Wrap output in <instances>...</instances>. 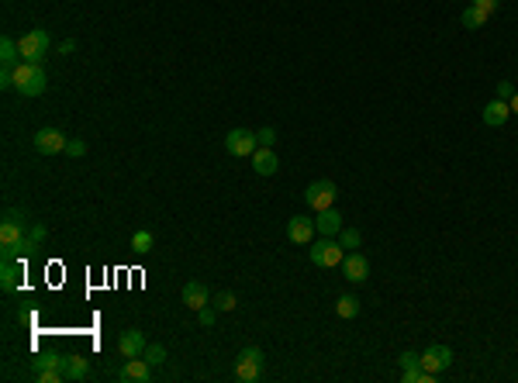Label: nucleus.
Wrapping results in <instances>:
<instances>
[{
	"label": "nucleus",
	"mask_w": 518,
	"mask_h": 383,
	"mask_svg": "<svg viewBox=\"0 0 518 383\" xmlns=\"http://www.w3.org/2000/svg\"><path fill=\"white\" fill-rule=\"evenodd\" d=\"M256 138H259V145H267V149H273V145H277V132H273V128H259V132H256Z\"/></svg>",
	"instance_id": "cd10ccee"
},
{
	"label": "nucleus",
	"mask_w": 518,
	"mask_h": 383,
	"mask_svg": "<svg viewBox=\"0 0 518 383\" xmlns=\"http://www.w3.org/2000/svg\"><path fill=\"white\" fill-rule=\"evenodd\" d=\"M308 256H311V262H315V266H322V269H335V266H342V259H346V249L339 245V238H329V235H322L318 242H311Z\"/></svg>",
	"instance_id": "7ed1b4c3"
},
{
	"label": "nucleus",
	"mask_w": 518,
	"mask_h": 383,
	"mask_svg": "<svg viewBox=\"0 0 518 383\" xmlns=\"http://www.w3.org/2000/svg\"><path fill=\"white\" fill-rule=\"evenodd\" d=\"M508 107H511V114H518V90L511 94V101H508Z\"/></svg>",
	"instance_id": "e433bc0d"
},
{
	"label": "nucleus",
	"mask_w": 518,
	"mask_h": 383,
	"mask_svg": "<svg viewBox=\"0 0 518 383\" xmlns=\"http://www.w3.org/2000/svg\"><path fill=\"white\" fill-rule=\"evenodd\" d=\"M487 18H490V14H484V11H477L473 4H466V8H463V14H459V21H463V28H470V32H477V28H484V25H487Z\"/></svg>",
	"instance_id": "412c9836"
},
{
	"label": "nucleus",
	"mask_w": 518,
	"mask_h": 383,
	"mask_svg": "<svg viewBox=\"0 0 518 383\" xmlns=\"http://www.w3.org/2000/svg\"><path fill=\"white\" fill-rule=\"evenodd\" d=\"M18 49H21V63H45L52 52V35L45 28H32L28 35L18 39Z\"/></svg>",
	"instance_id": "f03ea898"
},
{
	"label": "nucleus",
	"mask_w": 518,
	"mask_h": 383,
	"mask_svg": "<svg viewBox=\"0 0 518 383\" xmlns=\"http://www.w3.org/2000/svg\"><path fill=\"white\" fill-rule=\"evenodd\" d=\"M66 156H73V159L87 156V142H83V138H70V142H66Z\"/></svg>",
	"instance_id": "bb28decb"
},
{
	"label": "nucleus",
	"mask_w": 518,
	"mask_h": 383,
	"mask_svg": "<svg viewBox=\"0 0 518 383\" xmlns=\"http://www.w3.org/2000/svg\"><path fill=\"white\" fill-rule=\"evenodd\" d=\"M418 362H422L425 373L439 376V373H446V369L453 366V349H449V345H428V349L418 355Z\"/></svg>",
	"instance_id": "0eeeda50"
},
{
	"label": "nucleus",
	"mask_w": 518,
	"mask_h": 383,
	"mask_svg": "<svg viewBox=\"0 0 518 383\" xmlns=\"http://www.w3.org/2000/svg\"><path fill=\"white\" fill-rule=\"evenodd\" d=\"M315 228H318V235L335 238L346 225H342V214H339L335 207H325V211H318V214H315Z\"/></svg>",
	"instance_id": "f8f14e48"
},
{
	"label": "nucleus",
	"mask_w": 518,
	"mask_h": 383,
	"mask_svg": "<svg viewBox=\"0 0 518 383\" xmlns=\"http://www.w3.org/2000/svg\"><path fill=\"white\" fill-rule=\"evenodd\" d=\"M214 314H218V307H211V304H207V307H200V311H197V321H200L204 328H211V324H214Z\"/></svg>",
	"instance_id": "c756f323"
},
{
	"label": "nucleus",
	"mask_w": 518,
	"mask_h": 383,
	"mask_svg": "<svg viewBox=\"0 0 518 383\" xmlns=\"http://www.w3.org/2000/svg\"><path fill=\"white\" fill-rule=\"evenodd\" d=\"M118 380H121V383H149V380H152V366H149L142 355H135V359H128V362L121 366Z\"/></svg>",
	"instance_id": "9b49d317"
},
{
	"label": "nucleus",
	"mask_w": 518,
	"mask_h": 383,
	"mask_svg": "<svg viewBox=\"0 0 518 383\" xmlns=\"http://www.w3.org/2000/svg\"><path fill=\"white\" fill-rule=\"evenodd\" d=\"M0 63H4V66H18L21 63V49H18V42L14 39H0Z\"/></svg>",
	"instance_id": "aec40b11"
},
{
	"label": "nucleus",
	"mask_w": 518,
	"mask_h": 383,
	"mask_svg": "<svg viewBox=\"0 0 518 383\" xmlns=\"http://www.w3.org/2000/svg\"><path fill=\"white\" fill-rule=\"evenodd\" d=\"M152 245H156L152 231H145V228H142V231H135V235H132V249H135L138 256H149V252H152Z\"/></svg>",
	"instance_id": "5701e85b"
},
{
	"label": "nucleus",
	"mask_w": 518,
	"mask_h": 383,
	"mask_svg": "<svg viewBox=\"0 0 518 383\" xmlns=\"http://www.w3.org/2000/svg\"><path fill=\"white\" fill-rule=\"evenodd\" d=\"M73 49H76V42H73V39H66V42H63V45H59V52H63V56H70V52H73Z\"/></svg>",
	"instance_id": "c9c22d12"
},
{
	"label": "nucleus",
	"mask_w": 518,
	"mask_h": 383,
	"mask_svg": "<svg viewBox=\"0 0 518 383\" xmlns=\"http://www.w3.org/2000/svg\"><path fill=\"white\" fill-rule=\"evenodd\" d=\"M315 235H318V228H315V218L294 214V218L287 221V238H291L294 245H311V242H315Z\"/></svg>",
	"instance_id": "1a4fd4ad"
},
{
	"label": "nucleus",
	"mask_w": 518,
	"mask_h": 383,
	"mask_svg": "<svg viewBox=\"0 0 518 383\" xmlns=\"http://www.w3.org/2000/svg\"><path fill=\"white\" fill-rule=\"evenodd\" d=\"M28 238H32L35 245H42V242L49 238V228H45V225H28Z\"/></svg>",
	"instance_id": "c85d7f7f"
},
{
	"label": "nucleus",
	"mask_w": 518,
	"mask_h": 383,
	"mask_svg": "<svg viewBox=\"0 0 518 383\" xmlns=\"http://www.w3.org/2000/svg\"><path fill=\"white\" fill-rule=\"evenodd\" d=\"M66 135L59 132V128H42V132H35V138H32V145H35V152H42V156H56V152H66Z\"/></svg>",
	"instance_id": "6e6552de"
},
{
	"label": "nucleus",
	"mask_w": 518,
	"mask_h": 383,
	"mask_svg": "<svg viewBox=\"0 0 518 383\" xmlns=\"http://www.w3.org/2000/svg\"><path fill=\"white\" fill-rule=\"evenodd\" d=\"M480 118H484V125H487V128H501V125L511 118V107H508V101H497V97H494V101L484 107V114H480Z\"/></svg>",
	"instance_id": "f3484780"
},
{
	"label": "nucleus",
	"mask_w": 518,
	"mask_h": 383,
	"mask_svg": "<svg viewBox=\"0 0 518 383\" xmlns=\"http://www.w3.org/2000/svg\"><path fill=\"white\" fill-rule=\"evenodd\" d=\"M63 352H49V355H39L35 359V380L39 383H66L63 376Z\"/></svg>",
	"instance_id": "423d86ee"
},
{
	"label": "nucleus",
	"mask_w": 518,
	"mask_h": 383,
	"mask_svg": "<svg viewBox=\"0 0 518 383\" xmlns=\"http://www.w3.org/2000/svg\"><path fill=\"white\" fill-rule=\"evenodd\" d=\"M335 314H339V318H346V321H349V318H356V314H360V300H356L353 293L339 297V300H335Z\"/></svg>",
	"instance_id": "4be33fe9"
},
{
	"label": "nucleus",
	"mask_w": 518,
	"mask_h": 383,
	"mask_svg": "<svg viewBox=\"0 0 518 383\" xmlns=\"http://www.w3.org/2000/svg\"><path fill=\"white\" fill-rule=\"evenodd\" d=\"M511 94H515V87H511L508 80H501V83H497V101H511Z\"/></svg>",
	"instance_id": "f704fd0d"
},
{
	"label": "nucleus",
	"mask_w": 518,
	"mask_h": 383,
	"mask_svg": "<svg viewBox=\"0 0 518 383\" xmlns=\"http://www.w3.org/2000/svg\"><path fill=\"white\" fill-rule=\"evenodd\" d=\"M142 359H145L149 366H163V362H166V345H145Z\"/></svg>",
	"instance_id": "393cba45"
},
{
	"label": "nucleus",
	"mask_w": 518,
	"mask_h": 383,
	"mask_svg": "<svg viewBox=\"0 0 518 383\" xmlns=\"http://www.w3.org/2000/svg\"><path fill=\"white\" fill-rule=\"evenodd\" d=\"M45 87H49V76H45L42 63H18L14 66V90L21 97H42Z\"/></svg>",
	"instance_id": "f257e3e1"
},
{
	"label": "nucleus",
	"mask_w": 518,
	"mask_h": 383,
	"mask_svg": "<svg viewBox=\"0 0 518 383\" xmlns=\"http://www.w3.org/2000/svg\"><path fill=\"white\" fill-rule=\"evenodd\" d=\"M214 307H218V311H235V293H231V290H221V293L214 297Z\"/></svg>",
	"instance_id": "a878e982"
},
{
	"label": "nucleus",
	"mask_w": 518,
	"mask_h": 383,
	"mask_svg": "<svg viewBox=\"0 0 518 383\" xmlns=\"http://www.w3.org/2000/svg\"><path fill=\"white\" fill-rule=\"evenodd\" d=\"M335 183L332 180H315V183H308V190H304V204L318 214V211H325V207H332L335 204Z\"/></svg>",
	"instance_id": "39448f33"
},
{
	"label": "nucleus",
	"mask_w": 518,
	"mask_h": 383,
	"mask_svg": "<svg viewBox=\"0 0 518 383\" xmlns=\"http://www.w3.org/2000/svg\"><path fill=\"white\" fill-rule=\"evenodd\" d=\"M4 221H18V225H32V221H28V214H25V211H18V207H8V211H4Z\"/></svg>",
	"instance_id": "7c9ffc66"
},
{
	"label": "nucleus",
	"mask_w": 518,
	"mask_h": 383,
	"mask_svg": "<svg viewBox=\"0 0 518 383\" xmlns=\"http://www.w3.org/2000/svg\"><path fill=\"white\" fill-rule=\"evenodd\" d=\"M256 149H259V138H256V132H249V128H231V132L225 135V152L235 156V159H249Z\"/></svg>",
	"instance_id": "20e7f679"
},
{
	"label": "nucleus",
	"mask_w": 518,
	"mask_h": 383,
	"mask_svg": "<svg viewBox=\"0 0 518 383\" xmlns=\"http://www.w3.org/2000/svg\"><path fill=\"white\" fill-rule=\"evenodd\" d=\"M63 376H66V380H87V376H90V359H87L83 352H70V355L63 359Z\"/></svg>",
	"instance_id": "2eb2a0df"
},
{
	"label": "nucleus",
	"mask_w": 518,
	"mask_h": 383,
	"mask_svg": "<svg viewBox=\"0 0 518 383\" xmlns=\"http://www.w3.org/2000/svg\"><path fill=\"white\" fill-rule=\"evenodd\" d=\"M18 283H21V266H18V259H4V266H0V290L11 293V290H18Z\"/></svg>",
	"instance_id": "a211bd4d"
},
{
	"label": "nucleus",
	"mask_w": 518,
	"mask_h": 383,
	"mask_svg": "<svg viewBox=\"0 0 518 383\" xmlns=\"http://www.w3.org/2000/svg\"><path fill=\"white\" fill-rule=\"evenodd\" d=\"M335 238H339V245H342L346 252H356V249H360V242H363V235H360L356 228H342Z\"/></svg>",
	"instance_id": "b1692460"
},
{
	"label": "nucleus",
	"mask_w": 518,
	"mask_h": 383,
	"mask_svg": "<svg viewBox=\"0 0 518 383\" xmlns=\"http://www.w3.org/2000/svg\"><path fill=\"white\" fill-rule=\"evenodd\" d=\"M342 273H346V280H349V283H363V280L370 276V259H366L363 252H346V259H342Z\"/></svg>",
	"instance_id": "9d476101"
},
{
	"label": "nucleus",
	"mask_w": 518,
	"mask_h": 383,
	"mask_svg": "<svg viewBox=\"0 0 518 383\" xmlns=\"http://www.w3.org/2000/svg\"><path fill=\"white\" fill-rule=\"evenodd\" d=\"M470 4H473L477 11H484V14H494V11H497V0H470Z\"/></svg>",
	"instance_id": "473e14b6"
},
{
	"label": "nucleus",
	"mask_w": 518,
	"mask_h": 383,
	"mask_svg": "<svg viewBox=\"0 0 518 383\" xmlns=\"http://www.w3.org/2000/svg\"><path fill=\"white\" fill-rule=\"evenodd\" d=\"M118 352H121L125 359H135V355H142V352H145V335H142L138 328H128V331H121V338H118Z\"/></svg>",
	"instance_id": "ddd939ff"
},
{
	"label": "nucleus",
	"mask_w": 518,
	"mask_h": 383,
	"mask_svg": "<svg viewBox=\"0 0 518 383\" xmlns=\"http://www.w3.org/2000/svg\"><path fill=\"white\" fill-rule=\"evenodd\" d=\"M242 359H256V362H267V355H263V349H259V345H249V349H242Z\"/></svg>",
	"instance_id": "2f4dec72"
},
{
	"label": "nucleus",
	"mask_w": 518,
	"mask_h": 383,
	"mask_svg": "<svg viewBox=\"0 0 518 383\" xmlns=\"http://www.w3.org/2000/svg\"><path fill=\"white\" fill-rule=\"evenodd\" d=\"M183 304H187L190 311H200V307H207V304H211V293H207V287H204L200 280H190V283L183 287Z\"/></svg>",
	"instance_id": "dca6fc26"
},
{
	"label": "nucleus",
	"mask_w": 518,
	"mask_h": 383,
	"mask_svg": "<svg viewBox=\"0 0 518 383\" xmlns=\"http://www.w3.org/2000/svg\"><path fill=\"white\" fill-rule=\"evenodd\" d=\"M249 159H252V169H256L259 176H273V173L280 169V159H277L273 149H267V145H259Z\"/></svg>",
	"instance_id": "4468645a"
},
{
	"label": "nucleus",
	"mask_w": 518,
	"mask_h": 383,
	"mask_svg": "<svg viewBox=\"0 0 518 383\" xmlns=\"http://www.w3.org/2000/svg\"><path fill=\"white\" fill-rule=\"evenodd\" d=\"M418 355H422V352H411V349H408V352L401 355V369H411V366H422V362H418Z\"/></svg>",
	"instance_id": "72a5a7b5"
},
{
	"label": "nucleus",
	"mask_w": 518,
	"mask_h": 383,
	"mask_svg": "<svg viewBox=\"0 0 518 383\" xmlns=\"http://www.w3.org/2000/svg\"><path fill=\"white\" fill-rule=\"evenodd\" d=\"M259 376H263V362H256V359H242V355H238L235 380H242V383H256Z\"/></svg>",
	"instance_id": "6ab92c4d"
}]
</instances>
